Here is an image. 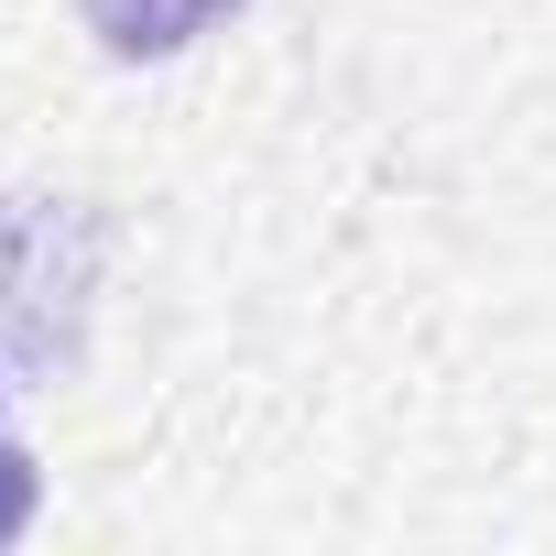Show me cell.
<instances>
[{
    "instance_id": "cell-1",
    "label": "cell",
    "mask_w": 556,
    "mask_h": 556,
    "mask_svg": "<svg viewBox=\"0 0 556 556\" xmlns=\"http://www.w3.org/2000/svg\"><path fill=\"white\" fill-rule=\"evenodd\" d=\"M88 273H99V218L0 197V339L23 371H77L88 339Z\"/></svg>"
},
{
    "instance_id": "cell-2",
    "label": "cell",
    "mask_w": 556,
    "mask_h": 556,
    "mask_svg": "<svg viewBox=\"0 0 556 556\" xmlns=\"http://www.w3.org/2000/svg\"><path fill=\"white\" fill-rule=\"evenodd\" d=\"M218 12H240V0H77V23H88V34H99V55H121V66L186 55Z\"/></svg>"
},
{
    "instance_id": "cell-3",
    "label": "cell",
    "mask_w": 556,
    "mask_h": 556,
    "mask_svg": "<svg viewBox=\"0 0 556 556\" xmlns=\"http://www.w3.org/2000/svg\"><path fill=\"white\" fill-rule=\"evenodd\" d=\"M34 502H45V480H34V458H23V447H0V545H12V534L34 523Z\"/></svg>"
}]
</instances>
